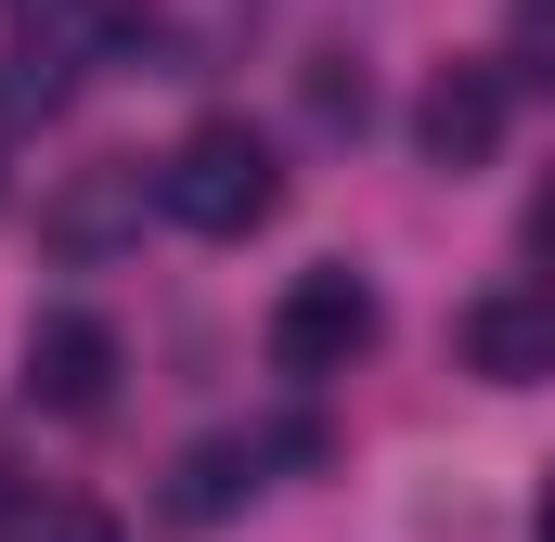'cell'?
<instances>
[{"label":"cell","mask_w":555,"mask_h":542,"mask_svg":"<svg viewBox=\"0 0 555 542\" xmlns=\"http://www.w3.org/2000/svg\"><path fill=\"white\" fill-rule=\"evenodd\" d=\"M272 207H284V155H272V130H246V117H194V130L155 155V220H181V233H207V246L272 233Z\"/></svg>","instance_id":"cell-1"},{"label":"cell","mask_w":555,"mask_h":542,"mask_svg":"<svg viewBox=\"0 0 555 542\" xmlns=\"http://www.w3.org/2000/svg\"><path fill=\"white\" fill-rule=\"evenodd\" d=\"M375 323H388V310H375L362 271H349V259H310V271L272 297V375H297V388L349 375V362L375 349Z\"/></svg>","instance_id":"cell-2"},{"label":"cell","mask_w":555,"mask_h":542,"mask_svg":"<svg viewBox=\"0 0 555 542\" xmlns=\"http://www.w3.org/2000/svg\"><path fill=\"white\" fill-rule=\"evenodd\" d=\"M310 452H323V426H233V439H194V452L168 465L155 517H168V530H220L233 504L272 491V465H310Z\"/></svg>","instance_id":"cell-3"},{"label":"cell","mask_w":555,"mask_h":542,"mask_svg":"<svg viewBox=\"0 0 555 542\" xmlns=\"http://www.w3.org/2000/svg\"><path fill=\"white\" fill-rule=\"evenodd\" d=\"M452 336H465V375H491V388H555V271L465 297Z\"/></svg>","instance_id":"cell-4"},{"label":"cell","mask_w":555,"mask_h":542,"mask_svg":"<svg viewBox=\"0 0 555 542\" xmlns=\"http://www.w3.org/2000/svg\"><path fill=\"white\" fill-rule=\"evenodd\" d=\"M504 117H517L504 65H439V78H426V104H414V155L465 181V168H491V155H504Z\"/></svg>","instance_id":"cell-5"},{"label":"cell","mask_w":555,"mask_h":542,"mask_svg":"<svg viewBox=\"0 0 555 542\" xmlns=\"http://www.w3.org/2000/svg\"><path fill=\"white\" fill-rule=\"evenodd\" d=\"M26 401L39 413H104L117 401V323L104 310H39L26 323Z\"/></svg>","instance_id":"cell-6"},{"label":"cell","mask_w":555,"mask_h":542,"mask_svg":"<svg viewBox=\"0 0 555 542\" xmlns=\"http://www.w3.org/2000/svg\"><path fill=\"white\" fill-rule=\"evenodd\" d=\"M272 26V0H130V52H155V78H207Z\"/></svg>","instance_id":"cell-7"},{"label":"cell","mask_w":555,"mask_h":542,"mask_svg":"<svg viewBox=\"0 0 555 542\" xmlns=\"http://www.w3.org/2000/svg\"><path fill=\"white\" fill-rule=\"evenodd\" d=\"M142 207H155V168L104 155V168H78V181L39 207V246H52V259H117V246L142 233Z\"/></svg>","instance_id":"cell-8"},{"label":"cell","mask_w":555,"mask_h":542,"mask_svg":"<svg viewBox=\"0 0 555 542\" xmlns=\"http://www.w3.org/2000/svg\"><path fill=\"white\" fill-rule=\"evenodd\" d=\"M65 91H78V52L13 26V52H0V130H26V117H65Z\"/></svg>","instance_id":"cell-9"},{"label":"cell","mask_w":555,"mask_h":542,"mask_svg":"<svg viewBox=\"0 0 555 542\" xmlns=\"http://www.w3.org/2000/svg\"><path fill=\"white\" fill-rule=\"evenodd\" d=\"M26 542H130V530H117L104 504H65V491H52V504H39V530H26Z\"/></svg>","instance_id":"cell-10"},{"label":"cell","mask_w":555,"mask_h":542,"mask_svg":"<svg viewBox=\"0 0 555 542\" xmlns=\"http://www.w3.org/2000/svg\"><path fill=\"white\" fill-rule=\"evenodd\" d=\"M517 78H530V91H555V0H530V13H517Z\"/></svg>","instance_id":"cell-11"},{"label":"cell","mask_w":555,"mask_h":542,"mask_svg":"<svg viewBox=\"0 0 555 542\" xmlns=\"http://www.w3.org/2000/svg\"><path fill=\"white\" fill-rule=\"evenodd\" d=\"M39 504H52V491H39V478L0 452V542H26V530H39Z\"/></svg>","instance_id":"cell-12"},{"label":"cell","mask_w":555,"mask_h":542,"mask_svg":"<svg viewBox=\"0 0 555 542\" xmlns=\"http://www.w3.org/2000/svg\"><path fill=\"white\" fill-rule=\"evenodd\" d=\"M310 117H323V130H362V78L323 65V78H310Z\"/></svg>","instance_id":"cell-13"},{"label":"cell","mask_w":555,"mask_h":542,"mask_svg":"<svg viewBox=\"0 0 555 542\" xmlns=\"http://www.w3.org/2000/svg\"><path fill=\"white\" fill-rule=\"evenodd\" d=\"M530 246H543V259H555V181H543V194H530Z\"/></svg>","instance_id":"cell-14"},{"label":"cell","mask_w":555,"mask_h":542,"mask_svg":"<svg viewBox=\"0 0 555 542\" xmlns=\"http://www.w3.org/2000/svg\"><path fill=\"white\" fill-rule=\"evenodd\" d=\"M530 542H555V478H543V504H530Z\"/></svg>","instance_id":"cell-15"}]
</instances>
